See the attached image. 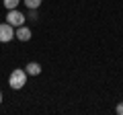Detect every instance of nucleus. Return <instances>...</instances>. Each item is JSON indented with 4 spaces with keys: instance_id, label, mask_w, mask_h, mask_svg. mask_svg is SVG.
<instances>
[{
    "instance_id": "nucleus-1",
    "label": "nucleus",
    "mask_w": 123,
    "mask_h": 115,
    "mask_svg": "<svg viewBox=\"0 0 123 115\" xmlns=\"http://www.w3.org/2000/svg\"><path fill=\"white\" fill-rule=\"evenodd\" d=\"M8 84H10V89H14V90L23 89L27 84V72L25 70H12V74L8 78Z\"/></svg>"
},
{
    "instance_id": "nucleus-2",
    "label": "nucleus",
    "mask_w": 123,
    "mask_h": 115,
    "mask_svg": "<svg viewBox=\"0 0 123 115\" xmlns=\"http://www.w3.org/2000/svg\"><path fill=\"white\" fill-rule=\"evenodd\" d=\"M6 23H10L12 27H21V25H25V14H23L21 10L12 8V10H8V14H6Z\"/></svg>"
},
{
    "instance_id": "nucleus-3",
    "label": "nucleus",
    "mask_w": 123,
    "mask_h": 115,
    "mask_svg": "<svg viewBox=\"0 0 123 115\" xmlns=\"http://www.w3.org/2000/svg\"><path fill=\"white\" fill-rule=\"evenodd\" d=\"M14 27L10 25V23H2V25H0V41H2V43H8L10 39H12L14 37Z\"/></svg>"
},
{
    "instance_id": "nucleus-4",
    "label": "nucleus",
    "mask_w": 123,
    "mask_h": 115,
    "mask_svg": "<svg viewBox=\"0 0 123 115\" xmlns=\"http://www.w3.org/2000/svg\"><path fill=\"white\" fill-rule=\"evenodd\" d=\"M14 37L21 39V41H29L31 39V29H29V27H25V25H21L17 29V33H14Z\"/></svg>"
},
{
    "instance_id": "nucleus-5",
    "label": "nucleus",
    "mask_w": 123,
    "mask_h": 115,
    "mask_svg": "<svg viewBox=\"0 0 123 115\" xmlns=\"http://www.w3.org/2000/svg\"><path fill=\"white\" fill-rule=\"evenodd\" d=\"M25 72L29 76H39L41 74V66L37 62H29V64H27V68H25Z\"/></svg>"
},
{
    "instance_id": "nucleus-6",
    "label": "nucleus",
    "mask_w": 123,
    "mask_h": 115,
    "mask_svg": "<svg viewBox=\"0 0 123 115\" xmlns=\"http://www.w3.org/2000/svg\"><path fill=\"white\" fill-rule=\"evenodd\" d=\"M41 2H43V0H25L27 8H39V6H41Z\"/></svg>"
},
{
    "instance_id": "nucleus-7",
    "label": "nucleus",
    "mask_w": 123,
    "mask_h": 115,
    "mask_svg": "<svg viewBox=\"0 0 123 115\" xmlns=\"http://www.w3.org/2000/svg\"><path fill=\"white\" fill-rule=\"evenodd\" d=\"M17 4H18V0H4V6L8 10H12V8H17Z\"/></svg>"
},
{
    "instance_id": "nucleus-8",
    "label": "nucleus",
    "mask_w": 123,
    "mask_h": 115,
    "mask_svg": "<svg viewBox=\"0 0 123 115\" xmlns=\"http://www.w3.org/2000/svg\"><path fill=\"white\" fill-rule=\"evenodd\" d=\"M115 111H117L119 115H123V103H119V105H117V109H115Z\"/></svg>"
},
{
    "instance_id": "nucleus-9",
    "label": "nucleus",
    "mask_w": 123,
    "mask_h": 115,
    "mask_svg": "<svg viewBox=\"0 0 123 115\" xmlns=\"http://www.w3.org/2000/svg\"><path fill=\"white\" fill-rule=\"evenodd\" d=\"M0 103H2V90H0Z\"/></svg>"
}]
</instances>
